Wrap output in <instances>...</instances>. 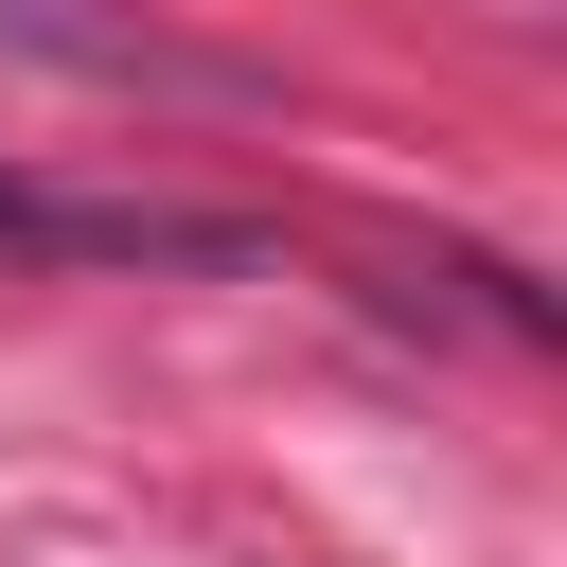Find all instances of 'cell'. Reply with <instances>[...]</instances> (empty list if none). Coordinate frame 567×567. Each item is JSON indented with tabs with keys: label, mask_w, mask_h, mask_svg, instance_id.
<instances>
[]
</instances>
